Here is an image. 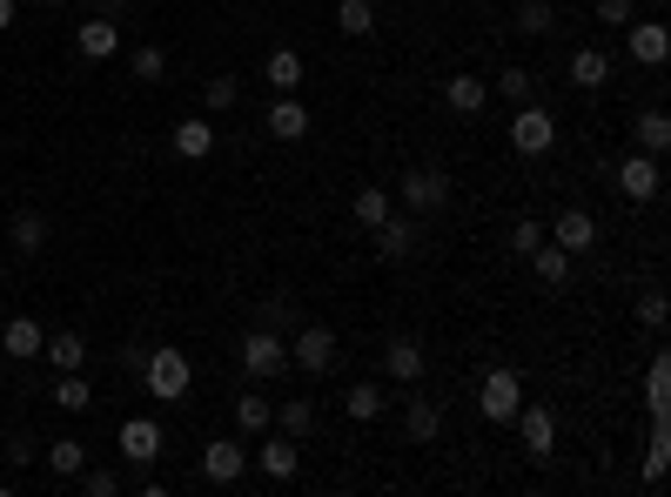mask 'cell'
I'll return each instance as SVG.
<instances>
[{
    "instance_id": "33",
    "label": "cell",
    "mask_w": 671,
    "mask_h": 497,
    "mask_svg": "<svg viewBox=\"0 0 671 497\" xmlns=\"http://www.w3.org/2000/svg\"><path fill=\"white\" fill-rule=\"evenodd\" d=\"M336 27L349 34V41H370V34H376V8H370V0H343V8H336Z\"/></svg>"
},
{
    "instance_id": "37",
    "label": "cell",
    "mask_w": 671,
    "mask_h": 497,
    "mask_svg": "<svg viewBox=\"0 0 671 497\" xmlns=\"http://www.w3.org/2000/svg\"><path fill=\"white\" fill-rule=\"evenodd\" d=\"M550 21H558V14H550V0H518V21H510V27L537 41V34H550Z\"/></svg>"
},
{
    "instance_id": "3",
    "label": "cell",
    "mask_w": 671,
    "mask_h": 497,
    "mask_svg": "<svg viewBox=\"0 0 671 497\" xmlns=\"http://www.w3.org/2000/svg\"><path fill=\"white\" fill-rule=\"evenodd\" d=\"M289 363L309 370V376L336 370V330H330V323H302V330H289Z\"/></svg>"
},
{
    "instance_id": "17",
    "label": "cell",
    "mask_w": 671,
    "mask_h": 497,
    "mask_svg": "<svg viewBox=\"0 0 671 497\" xmlns=\"http://www.w3.org/2000/svg\"><path fill=\"white\" fill-rule=\"evenodd\" d=\"M262 82H269L275 95H302V82H309V61H302L296 48H275V54L262 61Z\"/></svg>"
},
{
    "instance_id": "1",
    "label": "cell",
    "mask_w": 671,
    "mask_h": 497,
    "mask_svg": "<svg viewBox=\"0 0 671 497\" xmlns=\"http://www.w3.org/2000/svg\"><path fill=\"white\" fill-rule=\"evenodd\" d=\"M141 376H148V397L182 403V397H188V384H195V363H188V350L162 343V350H148V357H141Z\"/></svg>"
},
{
    "instance_id": "34",
    "label": "cell",
    "mask_w": 671,
    "mask_h": 497,
    "mask_svg": "<svg viewBox=\"0 0 671 497\" xmlns=\"http://www.w3.org/2000/svg\"><path fill=\"white\" fill-rule=\"evenodd\" d=\"M645 410H651V417H671V363H664V357L645 370Z\"/></svg>"
},
{
    "instance_id": "11",
    "label": "cell",
    "mask_w": 671,
    "mask_h": 497,
    "mask_svg": "<svg viewBox=\"0 0 671 497\" xmlns=\"http://www.w3.org/2000/svg\"><path fill=\"white\" fill-rule=\"evenodd\" d=\"M256 464H262V477H275V484H289L296 471H302V450H296V437H283V431H262V444H256Z\"/></svg>"
},
{
    "instance_id": "25",
    "label": "cell",
    "mask_w": 671,
    "mask_h": 497,
    "mask_svg": "<svg viewBox=\"0 0 671 497\" xmlns=\"http://www.w3.org/2000/svg\"><path fill=\"white\" fill-rule=\"evenodd\" d=\"M605 82H611V61H605L598 48H577V54H571V88H584V95H598Z\"/></svg>"
},
{
    "instance_id": "28",
    "label": "cell",
    "mask_w": 671,
    "mask_h": 497,
    "mask_svg": "<svg viewBox=\"0 0 671 497\" xmlns=\"http://www.w3.org/2000/svg\"><path fill=\"white\" fill-rule=\"evenodd\" d=\"M403 431H410L417 444H437V431H444V410L430 403V397H410V410H403Z\"/></svg>"
},
{
    "instance_id": "19",
    "label": "cell",
    "mask_w": 671,
    "mask_h": 497,
    "mask_svg": "<svg viewBox=\"0 0 671 497\" xmlns=\"http://www.w3.org/2000/svg\"><path fill=\"white\" fill-rule=\"evenodd\" d=\"M175 156H182V162H209V156H215V128L202 122V114L175 122Z\"/></svg>"
},
{
    "instance_id": "31",
    "label": "cell",
    "mask_w": 671,
    "mask_h": 497,
    "mask_svg": "<svg viewBox=\"0 0 671 497\" xmlns=\"http://www.w3.org/2000/svg\"><path fill=\"white\" fill-rule=\"evenodd\" d=\"M8 243H14L21 256H41V243H48V222L34 215V209H21V215L8 222Z\"/></svg>"
},
{
    "instance_id": "43",
    "label": "cell",
    "mask_w": 671,
    "mask_h": 497,
    "mask_svg": "<svg viewBox=\"0 0 671 497\" xmlns=\"http://www.w3.org/2000/svg\"><path fill=\"white\" fill-rule=\"evenodd\" d=\"M638 323H645V330H664V296H638Z\"/></svg>"
},
{
    "instance_id": "6",
    "label": "cell",
    "mask_w": 671,
    "mask_h": 497,
    "mask_svg": "<svg viewBox=\"0 0 671 497\" xmlns=\"http://www.w3.org/2000/svg\"><path fill=\"white\" fill-rule=\"evenodd\" d=\"M658 188H664V175H658V156H645V148H631V156L618 162V196H624V202H658Z\"/></svg>"
},
{
    "instance_id": "23",
    "label": "cell",
    "mask_w": 671,
    "mask_h": 497,
    "mask_svg": "<svg viewBox=\"0 0 671 497\" xmlns=\"http://www.w3.org/2000/svg\"><path fill=\"white\" fill-rule=\"evenodd\" d=\"M383 384H370V376H363V384H349L343 390V417H349V424H376V417H383Z\"/></svg>"
},
{
    "instance_id": "45",
    "label": "cell",
    "mask_w": 671,
    "mask_h": 497,
    "mask_svg": "<svg viewBox=\"0 0 671 497\" xmlns=\"http://www.w3.org/2000/svg\"><path fill=\"white\" fill-rule=\"evenodd\" d=\"M14 27V0H0V34H8Z\"/></svg>"
},
{
    "instance_id": "27",
    "label": "cell",
    "mask_w": 671,
    "mask_h": 497,
    "mask_svg": "<svg viewBox=\"0 0 671 497\" xmlns=\"http://www.w3.org/2000/svg\"><path fill=\"white\" fill-rule=\"evenodd\" d=\"M54 403H61L67 417H88V410H95V384H88L82 370H61V384H54Z\"/></svg>"
},
{
    "instance_id": "29",
    "label": "cell",
    "mask_w": 671,
    "mask_h": 497,
    "mask_svg": "<svg viewBox=\"0 0 671 497\" xmlns=\"http://www.w3.org/2000/svg\"><path fill=\"white\" fill-rule=\"evenodd\" d=\"M48 471H54V477H82V471H88V444H82V437H54V444H48Z\"/></svg>"
},
{
    "instance_id": "46",
    "label": "cell",
    "mask_w": 671,
    "mask_h": 497,
    "mask_svg": "<svg viewBox=\"0 0 671 497\" xmlns=\"http://www.w3.org/2000/svg\"><path fill=\"white\" fill-rule=\"evenodd\" d=\"M41 8H67V0H41Z\"/></svg>"
},
{
    "instance_id": "8",
    "label": "cell",
    "mask_w": 671,
    "mask_h": 497,
    "mask_svg": "<svg viewBox=\"0 0 671 497\" xmlns=\"http://www.w3.org/2000/svg\"><path fill=\"white\" fill-rule=\"evenodd\" d=\"M510 424H524L531 464H550V457H558V417H550L544 403H518V417H510Z\"/></svg>"
},
{
    "instance_id": "20",
    "label": "cell",
    "mask_w": 671,
    "mask_h": 497,
    "mask_svg": "<svg viewBox=\"0 0 671 497\" xmlns=\"http://www.w3.org/2000/svg\"><path fill=\"white\" fill-rule=\"evenodd\" d=\"M41 343H48V336H41V323H34V316H14L8 330H0V350H8L14 363H34V357H41Z\"/></svg>"
},
{
    "instance_id": "2",
    "label": "cell",
    "mask_w": 671,
    "mask_h": 497,
    "mask_svg": "<svg viewBox=\"0 0 671 497\" xmlns=\"http://www.w3.org/2000/svg\"><path fill=\"white\" fill-rule=\"evenodd\" d=\"M518 403H524V376L510 370V363L484 370V384H477V410L490 417V424H510V417H518Z\"/></svg>"
},
{
    "instance_id": "12",
    "label": "cell",
    "mask_w": 671,
    "mask_h": 497,
    "mask_svg": "<svg viewBox=\"0 0 671 497\" xmlns=\"http://www.w3.org/2000/svg\"><path fill=\"white\" fill-rule=\"evenodd\" d=\"M262 128L275 141H309V101L302 95H275V108L262 114Z\"/></svg>"
},
{
    "instance_id": "5",
    "label": "cell",
    "mask_w": 671,
    "mask_h": 497,
    "mask_svg": "<svg viewBox=\"0 0 671 497\" xmlns=\"http://www.w3.org/2000/svg\"><path fill=\"white\" fill-rule=\"evenodd\" d=\"M550 141H558V122H550V108L524 101L518 114H510V148H518V156H550Z\"/></svg>"
},
{
    "instance_id": "38",
    "label": "cell",
    "mask_w": 671,
    "mask_h": 497,
    "mask_svg": "<svg viewBox=\"0 0 671 497\" xmlns=\"http://www.w3.org/2000/svg\"><path fill=\"white\" fill-rule=\"evenodd\" d=\"M235 95H243V88H235V74H209V82H202L209 114H228V108H235Z\"/></svg>"
},
{
    "instance_id": "10",
    "label": "cell",
    "mask_w": 671,
    "mask_h": 497,
    "mask_svg": "<svg viewBox=\"0 0 671 497\" xmlns=\"http://www.w3.org/2000/svg\"><path fill=\"white\" fill-rule=\"evenodd\" d=\"M243 471H249V450L235 444V437L202 444V477H209V484H243Z\"/></svg>"
},
{
    "instance_id": "15",
    "label": "cell",
    "mask_w": 671,
    "mask_h": 497,
    "mask_svg": "<svg viewBox=\"0 0 671 497\" xmlns=\"http://www.w3.org/2000/svg\"><path fill=\"white\" fill-rule=\"evenodd\" d=\"M544 236H550V243H558L564 256H584L591 243H598V222H591V209H564L558 222H550V228H544Z\"/></svg>"
},
{
    "instance_id": "7",
    "label": "cell",
    "mask_w": 671,
    "mask_h": 497,
    "mask_svg": "<svg viewBox=\"0 0 671 497\" xmlns=\"http://www.w3.org/2000/svg\"><path fill=\"white\" fill-rule=\"evenodd\" d=\"M397 196H403L410 215H437V209L450 202V175H444V169H410Z\"/></svg>"
},
{
    "instance_id": "30",
    "label": "cell",
    "mask_w": 671,
    "mask_h": 497,
    "mask_svg": "<svg viewBox=\"0 0 671 497\" xmlns=\"http://www.w3.org/2000/svg\"><path fill=\"white\" fill-rule=\"evenodd\" d=\"M275 431L302 444V437L315 431V403H309V397H289V403H275Z\"/></svg>"
},
{
    "instance_id": "24",
    "label": "cell",
    "mask_w": 671,
    "mask_h": 497,
    "mask_svg": "<svg viewBox=\"0 0 671 497\" xmlns=\"http://www.w3.org/2000/svg\"><path fill=\"white\" fill-rule=\"evenodd\" d=\"M444 101H450L457 114H484L490 82H477V74H450V82H444Z\"/></svg>"
},
{
    "instance_id": "14",
    "label": "cell",
    "mask_w": 671,
    "mask_h": 497,
    "mask_svg": "<svg viewBox=\"0 0 671 497\" xmlns=\"http://www.w3.org/2000/svg\"><path fill=\"white\" fill-rule=\"evenodd\" d=\"M370 236H376V249H383L389 262H403V256H417V215H410V209H403V215L389 209V215L370 228Z\"/></svg>"
},
{
    "instance_id": "16",
    "label": "cell",
    "mask_w": 671,
    "mask_h": 497,
    "mask_svg": "<svg viewBox=\"0 0 671 497\" xmlns=\"http://www.w3.org/2000/svg\"><path fill=\"white\" fill-rule=\"evenodd\" d=\"M624 41H631V61H638V67H664L671 61V34L658 21H631Z\"/></svg>"
},
{
    "instance_id": "4",
    "label": "cell",
    "mask_w": 671,
    "mask_h": 497,
    "mask_svg": "<svg viewBox=\"0 0 671 497\" xmlns=\"http://www.w3.org/2000/svg\"><path fill=\"white\" fill-rule=\"evenodd\" d=\"M243 370L256 376V384L283 376V370H289V336H275V330H249V336H243Z\"/></svg>"
},
{
    "instance_id": "44",
    "label": "cell",
    "mask_w": 671,
    "mask_h": 497,
    "mask_svg": "<svg viewBox=\"0 0 671 497\" xmlns=\"http://www.w3.org/2000/svg\"><path fill=\"white\" fill-rule=\"evenodd\" d=\"M8 464H34V437H14V444H8Z\"/></svg>"
},
{
    "instance_id": "42",
    "label": "cell",
    "mask_w": 671,
    "mask_h": 497,
    "mask_svg": "<svg viewBox=\"0 0 671 497\" xmlns=\"http://www.w3.org/2000/svg\"><path fill=\"white\" fill-rule=\"evenodd\" d=\"M598 21L605 27H631V0H598Z\"/></svg>"
},
{
    "instance_id": "18",
    "label": "cell",
    "mask_w": 671,
    "mask_h": 497,
    "mask_svg": "<svg viewBox=\"0 0 671 497\" xmlns=\"http://www.w3.org/2000/svg\"><path fill=\"white\" fill-rule=\"evenodd\" d=\"M74 48H82V61H108L122 48V21H82L74 27Z\"/></svg>"
},
{
    "instance_id": "21",
    "label": "cell",
    "mask_w": 671,
    "mask_h": 497,
    "mask_svg": "<svg viewBox=\"0 0 671 497\" xmlns=\"http://www.w3.org/2000/svg\"><path fill=\"white\" fill-rule=\"evenodd\" d=\"M524 262L537 270V283H544V289H564V283H571V256H564L558 243H550V236H544V243H537Z\"/></svg>"
},
{
    "instance_id": "40",
    "label": "cell",
    "mask_w": 671,
    "mask_h": 497,
    "mask_svg": "<svg viewBox=\"0 0 671 497\" xmlns=\"http://www.w3.org/2000/svg\"><path fill=\"white\" fill-rule=\"evenodd\" d=\"M537 243H544V222H537V215H518V228H510V256L524 262V256H531Z\"/></svg>"
},
{
    "instance_id": "26",
    "label": "cell",
    "mask_w": 671,
    "mask_h": 497,
    "mask_svg": "<svg viewBox=\"0 0 671 497\" xmlns=\"http://www.w3.org/2000/svg\"><path fill=\"white\" fill-rule=\"evenodd\" d=\"M41 357H48L54 370H88V336L61 330V336H48V343H41Z\"/></svg>"
},
{
    "instance_id": "22",
    "label": "cell",
    "mask_w": 671,
    "mask_h": 497,
    "mask_svg": "<svg viewBox=\"0 0 671 497\" xmlns=\"http://www.w3.org/2000/svg\"><path fill=\"white\" fill-rule=\"evenodd\" d=\"M631 148H645V156H664V148H671V114H664V108H645L638 122H631Z\"/></svg>"
},
{
    "instance_id": "36",
    "label": "cell",
    "mask_w": 671,
    "mask_h": 497,
    "mask_svg": "<svg viewBox=\"0 0 671 497\" xmlns=\"http://www.w3.org/2000/svg\"><path fill=\"white\" fill-rule=\"evenodd\" d=\"M389 209H397V202H389L383 196V188H357V202H349V215H357V228H376Z\"/></svg>"
},
{
    "instance_id": "39",
    "label": "cell",
    "mask_w": 671,
    "mask_h": 497,
    "mask_svg": "<svg viewBox=\"0 0 671 497\" xmlns=\"http://www.w3.org/2000/svg\"><path fill=\"white\" fill-rule=\"evenodd\" d=\"M128 67H135V82H148V88H154V82L169 74V54H162V48H135V54H128Z\"/></svg>"
},
{
    "instance_id": "13",
    "label": "cell",
    "mask_w": 671,
    "mask_h": 497,
    "mask_svg": "<svg viewBox=\"0 0 671 497\" xmlns=\"http://www.w3.org/2000/svg\"><path fill=\"white\" fill-rule=\"evenodd\" d=\"M162 424H154V417H128V424H122V457H128V464H154V457H162Z\"/></svg>"
},
{
    "instance_id": "35",
    "label": "cell",
    "mask_w": 671,
    "mask_h": 497,
    "mask_svg": "<svg viewBox=\"0 0 671 497\" xmlns=\"http://www.w3.org/2000/svg\"><path fill=\"white\" fill-rule=\"evenodd\" d=\"M497 95H504L510 108L537 101V74H531V67H504V74H497Z\"/></svg>"
},
{
    "instance_id": "47",
    "label": "cell",
    "mask_w": 671,
    "mask_h": 497,
    "mask_svg": "<svg viewBox=\"0 0 671 497\" xmlns=\"http://www.w3.org/2000/svg\"><path fill=\"white\" fill-rule=\"evenodd\" d=\"M0 276H8V256H0Z\"/></svg>"
},
{
    "instance_id": "32",
    "label": "cell",
    "mask_w": 671,
    "mask_h": 497,
    "mask_svg": "<svg viewBox=\"0 0 671 497\" xmlns=\"http://www.w3.org/2000/svg\"><path fill=\"white\" fill-rule=\"evenodd\" d=\"M235 424H243L249 437L275 431V403H269V397H256V390H249V397H235Z\"/></svg>"
},
{
    "instance_id": "41",
    "label": "cell",
    "mask_w": 671,
    "mask_h": 497,
    "mask_svg": "<svg viewBox=\"0 0 671 497\" xmlns=\"http://www.w3.org/2000/svg\"><path fill=\"white\" fill-rule=\"evenodd\" d=\"M82 490H88V497H114V490H122V477H114L108 464H88V471H82Z\"/></svg>"
},
{
    "instance_id": "9",
    "label": "cell",
    "mask_w": 671,
    "mask_h": 497,
    "mask_svg": "<svg viewBox=\"0 0 671 497\" xmlns=\"http://www.w3.org/2000/svg\"><path fill=\"white\" fill-rule=\"evenodd\" d=\"M423 363H430V357H423L417 336H389V343H383V376H389V384L417 390V384H423Z\"/></svg>"
}]
</instances>
